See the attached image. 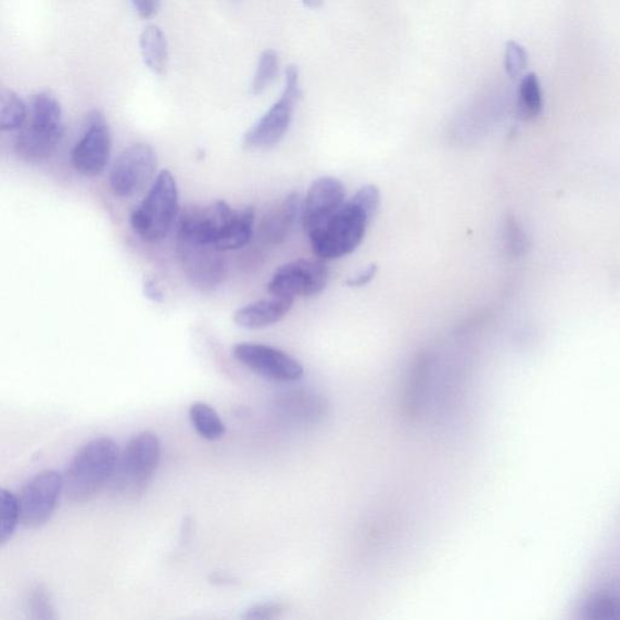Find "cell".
I'll return each instance as SVG.
<instances>
[{"label": "cell", "instance_id": "cell-1", "mask_svg": "<svg viewBox=\"0 0 620 620\" xmlns=\"http://www.w3.org/2000/svg\"><path fill=\"white\" fill-rule=\"evenodd\" d=\"M381 202L375 185H366L345 201L330 219L308 235L316 258L338 260L351 254L362 243L367 227L372 222Z\"/></svg>", "mask_w": 620, "mask_h": 620}, {"label": "cell", "instance_id": "cell-2", "mask_svg": "<svg viewBox=\"0 0 620 620\" xmlns=\"http://www.w3.org/2000/svg\"><path fill=\"white\" fill-rule=\"evenodd\" d=\"M254 208L234 210L225 201H217L183 211L177 224V238L227 252L244 248L254 233Z\"/></svg>", "mask_w": 620, "mask_h": 620}, {"label": "cell", "instance_id": "cell-3", "mask_svg": "<svg viewBox=\"0 0 620 620\" xmlns=\"http://www.w3.org/2000/svg\"><path fill=\"white\" fill-rule=\"evenodd\" d=\"M118 459L117 442L111 438L87 442L74 455L63 476L67 500L74 504L93 501L111 483Z\"/></svg>", "mask_w": 620, "mask_h": 620}, {"label": "cell", "instance_id": "cell-4", "mask_svg": "<svg viewBox=\"0 0 620 620\" xmlns=\"http://www.w3.org/2000/svg\"><path fill=\"white\" fill-rule=\"evenodd\" d=\"M62 137V108L57 97L50 92L36 93L31 99L28 123L17 137L15 154L31 162L46 160L55 155Z\"/></svg>", "mask_w": 620, "mask_h": 620}, {"label": "cell", "instance_id": "cell-5", "mask_svg": "<svg viewBox=\"0 0 620 620\" xmlns=\"http://www.w3.org/2000/svg\"><path fill=\"white\" fill-rule=\"evenodd\" d=\"M160 458L161 446L156 434L135 435L119 454L109 483L112 495L123 501L141 498L155 477Z\"/></svg>", "mask_w": 620, "mask_h": 620}, {"label": "cell", "instance_id": "cell-6", "mask_svg": "<svg viewBox=\"0 0 620 620\" xmlns=\"http://www.w3.org/2000/svg\"><path fill=\"white\" fill-rule=\"evenodd\" d=\"M177 219H180L179 187L174 175L162 170L132 213V227L144 242L157 243L169 235Z\"/></svg>", "mask_w": 620, "mask_h": 620}, {"label": "cell", "instance_id": "cell-7", "mask_svg": "<svg viewBox=\"0 0 620 620\" xmlns=\"http://www.w3.org/2000/svg\"><path fill=\"white\" fill-rule=\"evenodd\" d=\"M302 96L300 73L296 66L285 72V87L280 99L246 133L244 145L250 149H270L280 144L286 135Z\"/></svg>", "mask_w": 620, "mask_h": 620}, {"label": "cell", "instance_id": "cell-8", "mask_svg": "<svg viewBox=\"0 0 620 620\" xmlns=\"http://www.w3.org/2000/svg\"><path fill=\"white\" fill-rule=\"evenodd\" d=\"M158 157L148 144H135L126 148L111 170L109 185L114 196L133 198L140 195L154 180Z\"/></svg>", "mask_w": 620, "mask_h": 620}, {"label": "cell", "instance_id": "cell-9", "mask_svg": "<svg viewBox=\"0 0 620 620\" xmlns=\"http://www.w3.org/2000/svg\"><path fill=\"white\" fill-rule=\"evenodd\" d=\"M65 480L55 471L38 473L21 488L18 501L20 523L28 528L45 525L56 511Z\"/></svg>", "mask_w": 620, "mask_h": 620}, {"label": "cell", "instance_id": "cell-10", "mask_svg": "<svg viewBox=\"0 0 620 620\" xmlns=\"http://www.w3.org/2000/svg\"><path fill=\"white\" fill-rule=\"evenodd\" d=\"M328 271L323 260L301 259L286 263L277 270L269 283L271 296L286 298L311 297L323 293L327 285Z\"/></svg>", "mask_w": 620, "mask_h": 620}, {"label": "cell", "instance_id": "cell-11", "mask_svg": "<svg viewBox=\"0 0 620 620\" xmlns=\"http://www.w3.org/2000/svg\"><path fill=\"white\" fill-rule=\"evenodd\" d=\"M234 358L252 372L276 383H294L305 375L302 364L287 353L260 344H239Z\"/></svg>", "mask_w": 620, "mask_h": 620}, {"label": "cell", "instance_id": "cell-12", "mask_svg": "<svg viewBox=\"0 0 620 620\" xmlns=\"http://www.w3.org/2000/svg\"><path fill=\"white\" fill-rule=\"evenodd\" d=\"M177 255L187 280L201 291H212L224 281L227 263L224 252L207 244L176 239Z\"/></svg>", "mask_w": 620, "mask_h": 620}, {"label": "cell", "instance_id": "cell-13", "mask_svg": "<svg viewBox=\"0 0 620 620\" xmlns=\"http://www.w3.org/2000/svg\"><path fill=\"white\" fill-rule=\"evenodd\" d=\"M112 138L103 113L88 114L84 134L72 151L75 171L86 177H95L105 171L111 159Z\"/></svg>", "mask_w": 620, "mask_h": 620}, {"label": "cell", "instance_id": "cell-14", "mask_svg": "<svg viewBox=\"0 0 620 620\" xmlns=\"http://www.w3.org/2000/svg\"><path fill=\"white\" fill-rule=\"evenodd\" d=\"M346 189L335 177L325 176L313 182L302 202L301 222L309 235L345 204Z\"/></svg>", "mask_w": 620, "mask_h": 620}, {"label": "cell", "instance_id": "cell-15", "mask_svg": "<svg viewBox=\"0 0 620 620\" xmlns=\"http://www.w3.org/2000/svg\"><path fill=\"white\" fill-rule=\"evenodd\" d=\"M302 201L298 193L288 195L262 219L260 235L264 243L280 245L285 242L301 220Z\"/></svg>", "mask_w": 620, "mask_h": 620}, {"label": "cell", "instance_id": "cell-16", "mask_svg": "<svg viewBox=\"0 0 620 620\" xmlns=\"http://www.w3.org/2000/svg\"><path fill=\"white\" fill-rule=\"evenodd\" d=\"M294 302L293 298L281 296L252 302L234 313V323L245 330H261L284 319Z\"/></svg>", "mask_w": 620, "mask_h": 620}, {"label": "cell", "instance_id": "cell-17", "mask_svg": "<svg viewBox=\"0 0 620 620\" xmlns=\"http://www.w3.org/2000/svg\"><path fill=\"white\" fill-rule=\"evenodd\" d=\"M280 408L288 419L302 423H316L326 414V401L306 390L291 391L280 402Z\"/></svg>", "mask_w": 620, "mask_h": 620}, {"label": "cell", "instance_id": "cell-18", "mask_svg": "<svg viewBox=\"0 0 620 620\" xmlns=\"http://www.w3.org/2000/svg\"><path fill=\"white\" fill-rule=\"evenodd\" d=\"M140 49L146 66L156 74L167 71L169 61V46L167 35L161 29L151 24L144 30L140 36Z\"/></svg>", "mask_w": 620, "mask_h": 620}, {"label": "cell", "instance_id": "cell-19", "mask_svg": "<svg viewBox=\"0 0 620 620\" xmlns=\"http://www.w3.org/2000/svg\"><path fill=\"white\" fill-rule=\"evenodd\" d=\"M428 379V360L421 357L416 361L413 369L411 370L407 389H404L403 395V414L407 419L414 421L419 419L422 407L423 399L425 395Z\"/></svg>", "mask_w": 620, "mask_h": 620}, {"label": "cell", "instance_id": "cell-20", "mask_svg": "<svg viewBox=\"0 0 620 620\" xmlns=\"http://www.w3.org/2000/svg\"><path fill=\"white\" fill-rule=\"evenodd\" d=\"M543 109L540 81L535 73H527L517 88V113L524 120L536 119Z\"/></svg>", "mask_w": 620, "mask_h": 620}, {"label": "cell", "instance_id": "cell-21", "mask_svg": "<svg viewBox=\"0 0 620 620\" xmlns=\"http://www.w3.org/2000/svg\"><path fill=\"white\" fill-rule=\"evenodd\" d=\"M189 419L197 430V433L206 440H219L225 434V425L221 417L206 402H195L189 409Z\"/></svg>", "mask_w": 620, "mask_h": 620}, {"label": "cell", "instance_id": "cell-22", "mask_svg": "<svg viewBox=\"0 0 620 620\" xmlns=\"http://www.w3.org/2000/svg\"><path fill=\"white\" fill-rule=\"evenodd\" d=\"M29 112L18 94L3 88L0 93V130L20 132L28 123Z\"/></svg>", "mask_w": 620, "mask_h": 620}, {"label": "cell", "instance_id": "cell-23", "mask_svg": "<svg viewBox=\"0 0 620 620\" xmlns=\"http://www.w3.org/2000/svg\"><path fill=\"white\" fill-rule=\"evenodd\" d=\"M20 522L19 501L14 493L0 491V544L4 546L14 536Z\"/></svg>", "mask_w": 620, "mask_h": 620}, {"label": "cell", "instance_id": "cell-24", "mask_svg": "<svg viewBox=\"0 0 620 620\" xmlns=\"http://www.w3.org/2000/svg\"><path fill=\"white\" fill-rule=\"evenodd\" d=\"M280 55L273 49L264 50L260 56L254 80L251 83V93L260 95L267 91L280 74Z\"/></svg>", "mask_w": 620, "mask_h": 620}, {"label": "cell", "instance_id": "cell-25", "mask_svg": "<svg viewBox=\"0 0 620 620\" xmlns=\"http://www.w3.org/2000/svg\"><path fill=\"white\" fill-rule=\"evenodd\" d=\"M28 611L33 619H55L52 599L43 586L31 588L27 599Z\"/></svg>", "mask_w": 620, "mask_h": 620}, {"label": "cell", "instance_id": "cell-26", "mask_svg": "<svg viewBox=\"0 0 620 620\" xmlns=\"http://www.w3.org/2000/svg\"><path fill=\"white\" fill-rule=\"evenodd\" d=\"M504 66L511 78L521 77L527 66L525 48L516 42H508L505 46Z\"/></svg>", "mask_w": 620, "mask_h": 620}, {"label": "cell", "instance_id": "cell-27", "mask_svg": "<svg viewBox=\"0 0 620 620\" xmlns=\"http://www.w3.org/2000/svg\"><path fill=\"white\" fill-rule=\"evenodd\" d=\"M287 610L282 602H264L250 607L243 616L249 620H270L281 618Z\"/></svg>", "mask_w": 620, "mask_h": 620}, {"label": "cell", "instance_id": "cell-28", "mask_svg": "<svg viewBox=\"0 0 620 620\" xmlns=\"http://www.w3.org/2000/svg\"><path fill=\"white\" fill-rule=\"evenodd\" d=\"M505 240H507V246L513 255L524 254L527 248V239L522 227L513 219L508 220L507 227H505Z\"/></svg>", "mask_w": 620, "mask_h": 620}, {"label": "cell", "instance_id": "cell-29", "mask_svg": "<svg viewBox=\"0 0 620 620\" xmlns=\"http://www.w3.org/2000/svg\"><path fill=\"white\" fill-rule=\"evenodd\" d=\"M132 3L138 17L148 20L158 14L161 0H132Z\"/></svg>", "mask_w": 620, "mask_h": 620}, {"label": "cell", "instance_id": "cell-30", "mask_svg": "<svg viewBox=\"0 0 620 620\" xmlns=\"http://www.w3.org/2000/svg\"><path fill=\"white\" fill-rule=\"evenodd\" d=\"M377 272V264H371L365 271L360 272L356 276L350 277V280H348L347 282V285L350 287H362L375 280Z\"/></svg>", "mask_w": 620, "mask_h": 620}, {"label": "cell", "instance_id": "cell-31", "mask_svg": "<svg viewBox=\"0 0 620 620\" xmlns=\"http://www.w3.org/2000/svg\"><path fill=\"white\" fill-rule=\"evenodd\" d=\"M144 293L151 302L161 303L164 301L162 291L155 281H147L145 283Z\"/></svg>", "mask_w": 620, "mask_h": 620}, {"label": "cell", "instance_id": "cell-32", "mask_svg": "<svg viewBox=\"0 0 620 620\" xmlns=\"http://www.w3.org/2000/svg\"><path fill=\"white\" fill-rule=\"evenodd\" d=\"M211 580L213 581L214 585H232L233 579L227 576H222V575H212Z\"/></svg>", "mask_w": 620, "mask_h": 620}, {"label": "cell", "instance_id": "cell-33", "mask_svg": "<svg viewBox=\"0 0 620 620\" xmlns=\"http://www.w3.org/2000/svg\"><path fill=\"white\" fill-rule=\"evenodd\" d=\"M302 3L311 9H318L324 4V0H302Z\"/></svg>", "mask_w": 620, "mask_h": 620}]
</instances>
